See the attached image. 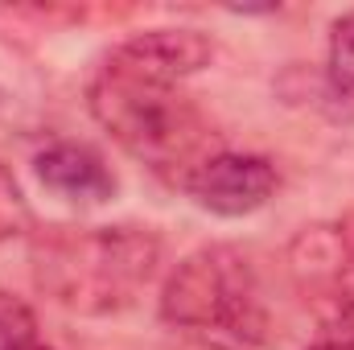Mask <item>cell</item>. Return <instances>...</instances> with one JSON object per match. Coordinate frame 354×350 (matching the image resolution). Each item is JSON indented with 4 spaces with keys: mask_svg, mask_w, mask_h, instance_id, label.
Listing matches in <instances>:
<instances>
[{
    "mask_svg": "<svg viewBox=\"0 0 354 350\" xmlns=\"http://www.w3.org/2000/svg\"><path fill=\"white\" fill-rule=\"evenodd\" d=\"M33 284L79 317H111L149 288L161 264V239L140 223L41 227L29 239Z\"/></svg>",
    "mask_w": 354,
    "mask_h": 350,
    "instance_id": "obj_1",
    "label": "cell"
},
{
    "mask_svg": "<svg viewBox=\"0 0 354 350\" xmlns=\"http://www.w3.org/2000/svg\"><path fill=\"white\" fill-rule=\"evenodd\" d=\"M87 107L95 124L111 132V140L128 157H136L153 174L174 177L181 185L198 165L223 153L218 132L181 87L128 75L111 62H103L99 75L91 79Z\"/></svg>",
    "mask_w": 354,
    "mask_h": 350,
    "instance_id": "obj_2",
    "label": "cell"
},
{
    "mask_svg": "<svg viewBox=\"0 0 354 350\" xmlns=\"http://www.w3.org/2000/svg\"><path fill=\"white\" fill-rule=\"evenodd\" d=\"M161 322L227 350L264 347L268 309L252 260L231 243L189 252L161 288Z\"/></svg>",
    "mask_w": 354,
    "mask_h": 350,
    "instance_id": "obj_3",
    "label": "cell"
},
{
    "mask_svg": "<svg viewBox=\"0 0 354 350\" xmlns=\"http://www.w3.org/2000/svg\"><path fill=\"white\" fill-rule=\"evenodd\" d=\"M276 185H280V177H276V165L268 157L223 149L206 165H198L181 190L202 210H210L218 219H243V214H256L260 206H268Z\"/></svg>",
    "mask_w": 354,
    "mask_h": 350,
    "instance_id": "obj_4",
    "label": "cell"
},
{
    "mask_svg": "<svg viewBox=\"0 0 354 350\" xmlns=\"http://www.w3.org/2000/svg\"><path fill=\"white\" fill-rule=\"evenodd\" d=\"M210 58H214V37L202 29H189V25L132 33L107 54L111 66L140 75V79H153V83H169V87H181L189 75L206 71Z\"/></svg>",
    "mask_w": 354,
    "mask_h": 350,
    "instance_id": "obj_5",
    "label": "cell"
},
{
    "mask_svg": "<svg viewBox=\"0 0 354 350\" xmlns=\"http://www.w3.org/2000/svg\"><path fill=\"white\" fill-rule=\"evenodd\" d=\"M33 174L50 194H58L62 202H75V206H103L120 190L103 153L83 140H50L46 149H37Z\"/></svg>",
    "mask_w": 354,
    "mask_h": 350,
    "instance_id": "obj_6",
    "label": "cell"
},
{
    "mask_svg": "<svg viewBox=\"0 0 354 350\" xmlns=\"http://www.w3.org/2000/svg\"><path fill=\"white\" fill-rule=\"evenodd\" d=\"M326 83L334 99L354 103V8L342 12L330 25V46H326Z\"/></svg>",
    "mask_w": 354,
    "mask_h": 350,
    "instance_id": "obj_7",
    "label": "cell"
},
{
    "mask_svg": "<svg viewBox=\"0 0 354 350\" xmlns=\"http://www.w3.org/2000/svg\"><path fill=\"white\" fill-rule=\"evenodd\" d=\"M29 227H33L29 202H25V194H21V185H17V177L0 165V243L25 235Z\"/></svg>",
    "mask_w": 354,
    "mask_h": 350,
    "instance_id": "obj_8",
    "label": "cell"
},
{
    "mask_svg": "<svg viewBox=\"0 0 354 350\" xmlns=\"http://www.w3.org/2000/svg\"><path fill=\"white\" fill-rule=\"evenodd\" d=\"M25 338H37V317H33V309L21 297L0 288V350L17 347Z\"/></svg>",
    "mask_w": 354,
    "mask_h": 350,
    "instance_id": "obj_9",
    "label": "cell"
},
{
    "mask_svg": "<svg viewBox=\"0 0 354 350\" xmlns=\"http://www.w3.org/2000/svg\"><path fill=\"white\" fill-rule=\"evenodd\" d=\"M305 350H354V338H322V342H313Z\"/></svg>",
    "mask_w": 354,
    "mask_h": 350,
    "instance_id": "obj_10",
    "label": "cell"
},
{
    "mask_svg": "<svg viewBox=\"0 0 354 350\" xmlns=\"http://www.w3.org/2000/svg\"><path fill=\"white\" fill-rule=\"evenodd\" d=\"M8 350H54V347H46L41 338H25V342H17V347H8Z\"/></svg>",
    "mask_w": 354,
    "mask_h": 350,
    "instance_id": "obj_11",
    "label": "cell"
},
{
    "mask_svg": "<svg viewBox=\"0 0 354 350\" xmlns=\"http://www.w3.org/2000/svg\"><path fill=\"white\" fill-rule=\"evenodd\" d=\"M198 350H227V347H214V342H206V347H198Z\"/></svg>",
    "mask_w": 354,
    "mask_h": 350,
    "instance_id": "obj_12",
    "label": "cell"
}]
</instances>
